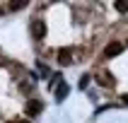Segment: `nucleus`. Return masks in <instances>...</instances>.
I'll list each match as a JSON object with an SVG mask.
<instances>
[{"label": "nucleus", "mask_w": 128, "mask_h": 123, "mask_svg": "<svg viewBox=\"0 0 128 123\" xmlns=\"http://www.w3.org/2000/svg\"><path fill=\"white\" fill-rule=\"evenodd\" d=\"M53 82H56V99L63 101L65 97H68V85L60 80V75H53Z\"/></svg>", "instance_id": "nucleus-1"}, {"label": "nucleus", "mask_w": 128, "mask_h": 123, "mask_svg": "<svg viewBox=\"0 0 128 123\" xmlns=\"http://www.w3.org/2000/svg\"><path fill=\"white\" fill-rule=\"evenodd\" d=\"M32 36H34V39H44V36H46V22L44 19H36L34 24H32Z\"/></svg>", "instance_id": "nucleus-2"}, {"label": "nucleus", "mask_w": 128, "mask_h": 123, "mask_svg": "<svg viewBox=\"0 0 128 123\" xmlns=\"http://www.w3.org/2000/svg\"><path fill=\"white\" fill-rule=\"evenodd\" d=\"M121 51H123V43H121V41H111V43H106L104 56H118Z\"/></svg>", "instance_id": "nucleus-3"}, {"label": "nucleus", "mask_w": 128, "mask_h": 123, "mask_svg": "<svg viewBox=\"0 0 128 123\" xmlns=\"http://www.w3.org/2000/svg\"><path fill=\"white\" fill-rule=\"evenodd\" d=\"M58 63L60 65H70L72 63V51L70 48H60L58 51Z\"/></svg>", "instance_id": "nucleus-4"}, {"label": "nucleus", "mask_w": 128, "mask_h": 123, "mask_svg": "<svg viewBox=\"0 0 128 123\" xmlns=\"http://www.w3.org/2000/svg\"><path fill=\"white\" fill-rule=\"evenodd\" d=\"M41 109H44L41 101H36V99H34V101H27V114H29V116H32V114H39Z\"/></svg>", "instance_id": "nucleus-5"}, {"label": "nucleus", "mask_w": 128, "mask_h": 123, "mask_svg": "<svg viewBox=\"0 0 128 123\" xmlns=\"http://www.w3.org/2000/svg\"><path fill=\"white\" fill-rule=\"evenodd\" d=\"M97 85H102V87H111L114 85V77H111V75H97Z\"/></svg>", "instance_id": "nucleus-6"}, {"label": "nucleus", "mask_w": 128, "mask_h": 123, "mask_svg": "<svg viewBox=\"0 0 128 123\" xmlns=\"http://www.w3.org/2000/svg\"><path fill=\"white\" fill-rule=\"evenodd\" d=\"M114 7L118 12H128V0H118V2H114Z\"/></svg>", "instance_id": "nucleus-7"}, {"label": "nucleus", "mask_w": 128, "mask_h": 123, "mask_svg": "<svg viewBox=\"0 0 128 123\" xmlns=\"http://www.w3.org/2000/svg\"><path fill=\"white\" fill-rule=\"evenodd\" d=\"M87 85H90V75H82V80H80V89H85Z\"/></svg>", "instance_id": "nucleus-8"}, {"label": "nucleus", "mask_w": 128, "mask_h": 123, "mask_svg": "<svg viewBox=\"0 0 128 123\" xmlns=\"http://www.w3.org/2000/svg\"><path fill=\"white\" fill-rule=\"evenodd\" d=\"M24 5H27V2H14V5H10V7H12V10H22Z\"/></svg>", "instance_id": "nucleus-9"}, {"label": "nucleus", "mask_w": 128, "mask_h": 123, "mask_svg": "<svg viewBox=\"0 0 128 123\" xmlns=\"http://www.w3.org/2000/svg\"><path fill=\"white\" fill-rule=\"evenodd\" d=\"M123 101H126V104H128V94H123Z\"/></svg>", "instance_id": "nucleus-10"}, {"label": "nucleus", "mask_w": 128, "mask_h": 123, "mask_svg": "<svg viewBox=\"0 0 128 123\" xmlns=\"http://www.w3.org/2000/svg\"><path fill=\"white\" fill-rule=\"evenodd\" d=\"M17 123H29V121H17Z\"/></svg>", "instance_id": "nucleus-11"}]
</instances>
